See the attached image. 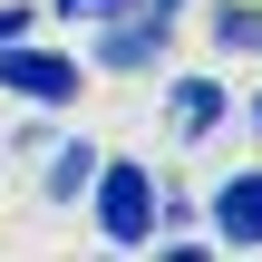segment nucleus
Instances as JSON below:
<instances>
[{"mask_svg": "<svg viewBox=\"0 0 262 262\" xmlns=\"http://www.w3.org/2000/svg\"><path fill=\"white\" fill-rule=\"evenodd\" d=\"M88 204H97V233L107 243H156V224H165V185L146 175V165H126V156H97V175H88Z\"/></svg>", "mask_w": 262, "mask_h": 262, "instance_id": "obj_1", "label": "nucleus"}, {"mask_svg": "<svg viewBox=\"0 0 262 262\" xmlns=\"http://www.w3.org/2000/svg\"><path fill=\"white\" fill-rule=\"evenodd\" d=\"M165 117H175L185 146H204V136L233 117V107H224V78H175V88H165Z\"/></svg>", "mask_w": 262, "mask_h": 262, "instance_id": "obj_5", "label": "nucleus"}, {"mask_svg": "<svg viewBox=\"0 0 262 262\" xmlns=\"http://www.w3.org/2000/svg\"><path fill=\"white\" fill-rule=\"evenodd\" d=\"M214 49L253 58V49H262V0H214Z\"/></svg>", "mask_w": 262, "mask_h": 262, "instance_id": "obj_7", "label": "nucleus"}, {"mask_svg": "<svg viewBox=\"0 0 262 262\" xmlns=\"http://www.w3.org/2000/svg\"><path fill=\"white\" fill-rule=\"evenodd\" d=\"M126 0H58V19H117Z\"/></svg>", "mask_w": 262, "mask_h": 262, "instance_id": "obj_8", "label": "nucleus"}, {"mask_svg": "<svg viewBox=\"0 0 262 262\" xmlns=\"http://www.w3.org/2000/svg\"><path fill=\"white\" fill-rule=\"evenodd\" d=\"M88 175H97V146H88V136H68V146L49 156V204H78V194H88Z\"/></svg>", "mask_w": 262, "mask_h": 262, "instance_id": "obj_6", "label": "nucleus"}, {"mask_svg": "<svg viewBox=\"0 0 262 262\" xmlns=\"http://www.w3.org/2000/svg\"><path fill=\"white\" fill-rule=\"evenodd\" d=\"M214 243H233V253H262V165L214 185Z\"/></svg>", "mask_w": 262, "mask_h": 262, "instance_id": "obj_4", "label": "nucleus"}, {"mask_svg": "<svg viewBox=\"0 0 262 262\" xmlns=\"http://www.w3.org/2000/svg\"><path fill=\"white\" fill-rule=\"evenodd\" d=\"M0 88L29 97V107H68V97H78V58H58V49H10V39H0Z\"/></svg>", "mask_w": 262, "mask_h": 262, "instance_id": "obj_3", "label": "nucleus"}, {"mask_svg": "<svg viewBox=\"0 0 262 262\" xmlns=\"http://www.w3.org/2000/svg\"><path fill=\"white\" fill-rule=\"evenodd\" d=\"M175 10H185V0H126V10L107 19V39H97V68H117V78L156 68V58H165V29H175Z\"/></svg>", "mask_w": 262, "mask_h": 262, "instance_id": "obj_2", "label": "nucleus"}, {"mask_svg": "<svg viewBox=\"0 0 262 262\" xmlns=\"http://www.w3.org/2000/svg\"><path fill=\"white\" fill-rule=\"evenodd\" d=\"M253 126H262V97H253Z\"/></svg>", "mask_w": 262, "mask_h": 262, "instance_id": "obj_10", "label": "nucleus"}, {"mask_svg": "<svg viewBox=\"0 0 262 262\" xmlns=\"http://www.w3.org/2000/svg\"><path fill=\"white\" fill-rule=\"evenodd\" d=\"M29 29V0H0V39H19Z\"/></svg>", "mask_w": 262, "mask_h": 262, "instance_id": "obj_9", "label": "nucleus"}]
</instances>
